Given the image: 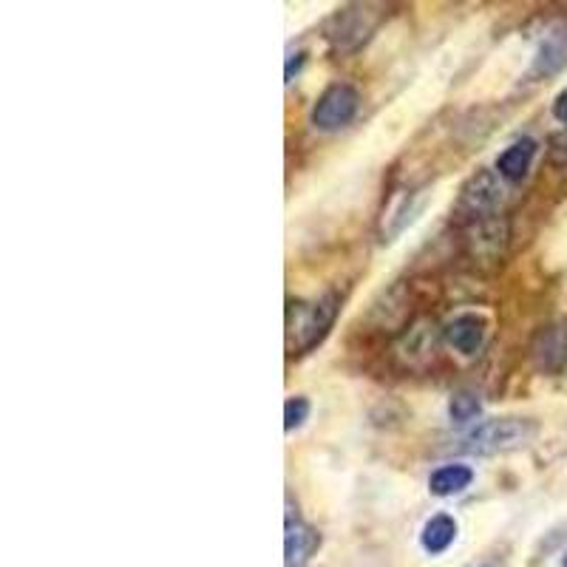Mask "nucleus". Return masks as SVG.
<instances>
[{
	"instance_id": "nucleus-11",
	"label": "nucleus",
	"mask_w": 567,
	"mask_h": 567,
	"mask_svg": "<svg viewBox=\"0 0 567 567\" xmlns=\"http://www.w3.org/2000/svg\"><path fill=\"white\" fill-rule=\"evenodd\" d=\"M536 148H539V145H536L530 136L516 140L514 145H508V148L499 154V159H496V174L508 182H523L525 176H528L530 165H534Z\"/></svg>"
},
{
	"instance_id": "nucleus-2",
	"label": "nucleus",
	"mask_w": 567,
	"mask_h": 567,
	"mask_svg": "<svg viewBox=\"0 0 567 567\" xmlns=\"http://www.w3.org/2000/svg\"><path fill=\"white\" fill-rule=\"evenodd\" d=\"M539 425L525 417H496L480 423L474 432L463 437V449L468 454H503L525 449L534 443Z\"/></svg>"
},
{
	"instance_id": "nucleus-10",
	"label": "nucleus",
	"mask_w": 567,
	"mask_h": 567,
	"mask_svg": "<svg viewBox=\"0 0 567 567\" xmlns=\"http://www.w3.org/2000/svg\"><path fill=\"white\" fill-rule=\"evenodd\" d=\"M443 336L449 347L457 349L460 354H477L485 341V321L480 316L465 312V316H457L443 329Z\"/></svg>"
},
{
	"instance_id": "nucleus-7",
	"label": "nucleus",
	"mask_w": 567,
	"mask_h": 567,
	"mask_svg": "<svg viewBox=\"0 0 567 567\" xmlns=\"http://www.w3.org/2000/svg\"><path fill=\"white\" fill-rule=\"evenodd\" d=\"M499 202H503V185L496 182L494 174L483 171L465 182L463 194H460V210L468 219H483V216H496Z\"/></svg>"
},
{
	"instance_id": "nucleus-9",
	"label": "nucleus",
	"mask_w": 567,
	"mask_h": 567,
	"mask_svg": "<svg viewBox=\"0 0 567 567\" xmlns=\"http://www.w3.org/2000/svg\"><path fill=\"white\" fill-rule=\"evenodd\" d=\"M318 545H321V536L316 528H310L301 519H292V514L287 516V534H284V565L287 567H303L307 561L316 556Z\"/></svg>"
},
{
	"instance_id": "nucleus-1",
	"label": "nucleus",
	"mask_w": 567,
	"mask_h": 567,
	"mask_svg": "<svg viewBox=\"0 0 567 567\" xmlns=\"http://www.w3.org/2000/svg\"><path fill=\"white\" fill-rule=\"evenodd\" d=\"M338 316V296H323L316 301L287 303V347L292 354H307L327 338Z\"/></svg>"
},
{
	"instance_id": "nucleus-16",
	"label": "nucleus",
	"mask_w": 567,
	"mask_h": 567,
	"mask_svg": "<svg viewBox=\"0 0 567 567\" xmlns=\"http://www.w3.org/2000/svg\"><path fill=\"white\" fill-rule=\"evenodd\" d=\"M554 116L559 120V123L567 125V91H561L559 97H556L554 103Z\"/></svg>"
},
{
	"instance_id": "nucleus-17",
	"label": "nucleus",
	"mask_w": 567,
	"mask_h": 567,
	"mask_svg": "<svg viewBox=\"0 0 567 567\" xmlns=\"http://www.w3.org/2000/svg\"><path fill=\"white\" fill-rule=\"evenodd\" d=\"M561 567H567V554H565V559H561Z\"/></svg>"
},
{
	"instance_id": "nucleus-14",
	"label": "nucleus",
	"mask_w": 567,
	"mask_h": 567,
	"mask_svg": "<svg viewBox=\"0 0 567 567\" xmlns=\"http://www.w3.org/2000/svg\"><path fill=\"white\" fill-rule=\"evenodd\" d=\"M480 412H483V403H480V398L474 392H457L452 398V403H449V417L457 425L474 423L480 417Z\"/></svg>"
},
{
	"instance_id": "nucleus-12",
	"label": "nucleus",
	"mask_w": 567,
	"mask_h": 567,
	"mask_svg": "<svg viewBox=\"0 0 567 567\" xmlns=\"http://www.w3.org/2000/svg\"><path fill=\"white\" fill-rule=\"evenodd\" d=\"M454 539H457V523H454V516L449 514L432 516V519L423 525V534H420V545H423V550L429 556L445 554V550L454 545Z\"/></svg>"
},
{
	"instance_id": "nucleus-8",
	"label": "nucleus",
	"mask_w": 567,
	"mask_h": 567,
	"mask_svg": "<svg viewBox=\"0 0 567 567\" xmlns=\"http://www.w3.org/2000/svg\"><path fill=\"white\" fill-rule=\"evenodd\" d=\"M567 69V23H554L539 40L534 54L530 74L539 80L556 78L559 71Z\"/></svg>"
},
{
	"instance_id": "nucleus-5",
	"label": "nucleus",
	"mask_w": 567,
	"mask_h": 567,
	"mask_svg": "<svg viewBox=\"0 0 567 567\" xmlns=\"http://www.w3.org/2000/svg\"><path fill=\"white\" fill-rule=\"evenodd\" d=\"M358 109H361V94L352 85H329L321 97H318V103L312 105V125L318 131H327V134L329 131H341L352 123Z\"/></svg>"
},
{
	"instance_id": "nucleus-6",
	"label": "nucleus",
	"mask_w": 567,
	"mask_h": 567,
	"mask_svg": "<svg viewBox=\"0 0 567 567\" xmlns=\"http://www.w3.org/2000/svg\"><path fill=\"white\" fill-rule=\"evenodd\" d=\"M530 358H534L536 369L545 374H556L567 367V321L548 323L530 341Z\"/></svg>"
},
{
	"instance_id": "nucleus-13",
	"label": "nucleus",
	"mask_w": 567,
	"mask_h": 567,
	"mask_svg": "<svg viewBox=\"0 0 567 567\" xmlns=\"http://www.w3.org/2000/svg\"><path fill=\"white\" fill-rule=\"evenodd\" d=\"M474 483V468L463 463H452V465H440L437 471L429 480V488H432L434 496H454L463 494L465 488H471Z\"/></svg>"
},
{
	"instance_id": "nucleus-3",
	"label": "nucleus",
	"mask_w": 567,
	"mask_h": 567,
	"mask_svg": "<svg viewBox=\"0 0 567 567\" xmlns=\"http://www.w3.org/2000/svg\"><path fill=\"white\" fill-rule=\"evenodd\" d=\"M465 256L474 267L494 270L503 265L505 250H508V221L496 216H483V219H468L463 233Z\"/></svg>"
},
{
	"instance_id": "nucleus-15",
	"label": "nucleus",
	"mask_w": 567,
	"mask_h": 567,
	"mask_svg": "<svg viewBox=\"0 0 567 567\" xmlns=\"http://www.w3.org/2000/svg\"><path fill=\"white\" fill-rule=\"evenodd\" d=\"M310 400L307 398H290L287 403H284V429L287 432H296V429H301L303 423H307V417H310Z\"/></svg>"
},
{
	"instance_id": "nucleus-4",
	"label": "nucleus",
	"mask_w": 567,
	"mask_h": 567,
	"mask_svg": "<svg viewBox=\"0 0 567 567\" xmlns=\"http://www.w3.org/2000/svg\"><path fill=\"white\" fill-rule=\"evenodd\" d=\"M378 20L381 18L372 12V7H343L329 18L323 38H327V43L336 52H358L372 38L374 29H378Z\"/></svg>"
}]
</instances>
